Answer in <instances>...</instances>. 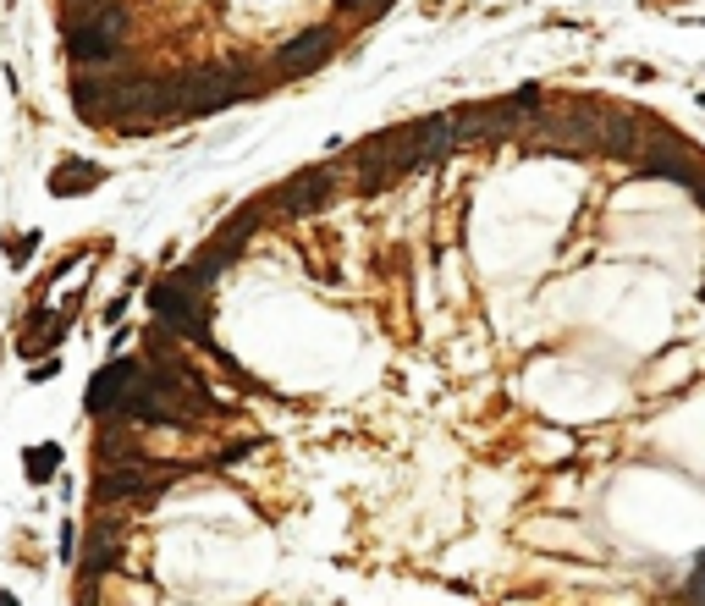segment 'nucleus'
Listing matches in <instances>:
<instances>
[{"instance_id": "11", "label": "nucleus", "mask_w": 705, "mask_h": 606, "mask_svg": "<svg viewBox=\"0 0 705 606\" xmlns=\"http://www.w3.org/2000/svg\"><path fill=\"white\" fill-rule=\"evenodd\" d=\"M408 133H413V161H419V171L425 166H441L446 154L458 149V121H452V111L425 116V121H408Z\"/></svg>"}, {"instance_id": "12", "label": "nucleus", "mask_w": 705, "mask_h": 606, "mask_svg": "<svg viewBox=\"0 0 705 606\" xmlns=\"http://www.w3.org/2000/svg\"><path fill=\"white\" fill-rule=\"evenodd\" d=\"M105 182V166H83V161H61L55 171H50V194L55 199H72V194H88V187H100Z\"/></svg>"}, {"instance_id": "10", "label": "nucleus", "mask_w": 705, "mask_h": 606, "mask_svg": "<svg viewBox=\"0 0 705 606\" xmlns=\"http://www.w3.org/2000/svg\"><path fill=\"white\" fill-rule=\"evenodd\" d=\"M331 55H336V28H309V34L286 39L276 50V72L281 78H303V72H319Z\"/></svg>"}, {"instance_id": "6", "label": "nucleus", "mask_w": 705, "mask_h": 606, "mask_svg": "<svg viewBox=\"0 0 705 606\" xmlns=\"http://www.w3.org/2000/svg\"><path fill=\"white\" fill-rule=\"evenodd\" d=\"M149 375V359L144 353H133V359H111L100 375L88 380V392H83V413H94V419H116V408H121V397L138 386V380Z\"/></svg>"}, {"instance_id": "14", "label": "nucleus", "mask_w": 705, "mask_h": 606, "mask_svg": "<svg viewBox=\"0 0 705 606\" xmlns=\"http://www.w3.org/2000/svg\"><path fill=\"white\" fill-rule=\"evenodd\" d=\"M22 469H28V480H34V486L55 480V469H61V446H55V441H50V446H28V452H22Z\"/></svg>"}, {"instance_id": "17", "label": "nucleus", "mask_w": 705, "mask_h": 606, "mask_svg": "<svg viewBox=\"0 0 705 606\" xmlns=\"http://www.w3.org/2000/svg\"><path fill=\"white\" fill-rule=\"evenodd\" d=\"M342 6H347V12H359V17H380V12L392 6V0H342Z\"/></svg>"}, {"instance_id": "2", "label": "nucleus", "mask_w": 705, "mask_h": 606, "mask_svg": "<svg viewBox=\"0 0 705 606\" xmlns=\"http://www.w3.org/2000/svg\"><path fill=\"white\" fill-rule=\"evenodd\" d=\"M601 105L606 100H557L552 111H540L529 121V149L535 154H601Z\"/></svg>"}, {"instance_id": "5", "label": "nucleus", "mask_w": 705, "mask_h": 606, "mask_svg": "<svg viewBox=\"0 0 705 606\" xmlns=\"http://www.w3.org/2000/svg\"><path fill=\"white\" fill-rule=\"evenodd\" d=\"M232 100H243V83L232 67H199L177 78V116H210Z\"/></svg>"}, {"instance_id": "16", "label": "nucleus", "mask_w": 705, "mask_h": 606, "mask_svg": "<svg viewBox=\"0 0 705 606\" xmlns=\"http://www.w3.org/2000/svg\"><path fill=\"white\" fill-rule=\"evenodd\" d=\"M34 248H39V232H22V237H12V265H28V260H34Z\"/></svg>"}, {"instance_id": "1", "label": "nucleus", "mask_w": 705, "mask_h": 606, "mask_svg": "<svg viewBox=\"0 0 705 606\" xmlns=\"http://www.w3.org/2000/svg\"><path fill=\"white\" fill-rule=\"evenodd\" d=\"M149 309L160 326H171L182 342H199L204 353H215V336H210V281L194 265H177L149 286Z\"/></svg>"}, {"instance_id": "9", "label": "nucleus", "mask_w": 705, "mask_h": 606, "mask_svg": "<svg viewBox=\"0 0 705 606\" xmlns=\"http://www.w3.org/2000/svg\"><path fill=\"white\" fill-rule=\"evenodd\" d=\"M116 562H121V524H116V519H94V524H88V540H83V552H78V585L94 590Z\"/></svg>"}, {"instance_id": "19", "label": "nucleus", "mask_w": 705, "mask_h": 606, "mask_svg": "<svg viewBox=\"0 0 705 606\" xmlns=\"http://www.w3.org/2000/svg\"><path fill=\"white\" fill-rule=\"evenodd\" d=\"M0 606H17V595H12V590H0Z\"/></svg>"}, {"instance_id": "8", "label": "nucleus", "mask_w": 705, "mask_h": 606, "mask_svg": "<svg viewBox=\"0 0 705 606\" xmlns=\"http://www.w3.org/2000/svg\"><path fill=\"white\" fill-rule=\"evenodd\" d=\"M336 194V171L331 166H309L298 177H286L276 187V215H309V210H326Z\"/></svg>"}, {"instance_id": "13", "label": "nucleus", "mask_w": 705, "mask_h": 606, "mask_svg": "<svg viewBox=\"0 0 705 606\" xmlns=\"http://www.w3.org/2000/svg\"><path fill=\"white\" fill-rule=\"evenodd\" d=\"M72 111L83 121H111V78H78L72 83Z\"/></svg>"}, {"instance_id": "18", "label": "nucleus", "mask_w": 705, "mask_h": 606, "mask_svg": "<svg viewBox=\"0 0 705 606\" xmlns=\"http://www.w3.org/2000/svg\"><path fill=\"white\" fill-rule=\"evenodd\" d=\"M61 557H67V562L78 557V524H72V519L61 524Z\"/></svg>"}, {"instance_id": "15", "label": "nucleus", "mask_w": 705, "mask_h": 606, "mask_svg": "<svg viewBox=\"0 0 705 606\" xmlns=\"http://www.w3.org/2000/svg\"><path fill=\"white\" fill-rule=\"evenodd\" d=\"M684 595H689V606H705V557L689 568V585H684Z\"/></svg>"}, {"instance_id": "7", "label": "nucleus", "mask_w": 705, "mask_h": 606, "mask_svg": "<svg viewBox=\"0 0 705 606\" xmlns=\"http://www.w3.org/2000/svg\"><path fill=\"white\" fill-rule=\"evenodd\" d=\"M651 127H656V116H645V111L601 105V154H606V161H639Z\"/></svg>"}, {"instance_id": "4", "label": "nucleus", "mask_w": 705, "mask_h": 606, "mask_svg": "<svg viewBox=\"0 0 705 606\" xmlns=\"http://www.w3.org/2000/svg\"><path fill=\"white\" fill-rule=\"evenodd\" d=\"M265 210H276V194H260V199H248L232 220H227V227H220L204 248H199V260H187V265H194L210 286H215V276L220 270H227L232 260H237V253H243V243L253 237V227H260V220H265Z\"/></svg>"}, {"instance_id": "3", "label": "nucleus", "mask_w": 705, "mask_h": 606, "mask_svg": "<svg viewBox=\"0 0 705 606\" xmlns=\"http://www.w3.org/2000/svg\"><path fill=\"white\" fill-rule=\"evenodd\" d=\"M127 6L121 0H105V6H67L61 17V34H67V55L83 61V67H105L127 50Z\"/></svg>"}]
</instances>
